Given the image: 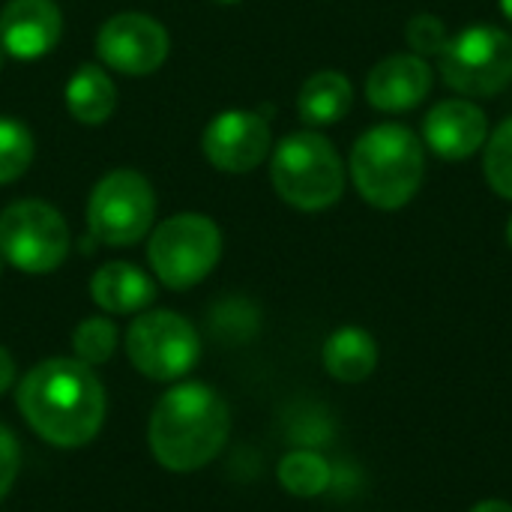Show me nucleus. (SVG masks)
<instances>
[{
	"mask_svg": "<svg viewBox=\"0 0 512 512\" xmlns=\"http://www.w3.org/2000/svg\"><path fill=\"white\" fill-rule=\"evenodd\" d=\"M432 66L420 54L384 57L366 78V99L378 111H411L432 90Z\"/></svg>",
	"mask_w": 512,
	"mask_h": 512,
	"instance_id": "nucleus-14",
	"label": "nucleus"
},
{
	"mask_svg": "<svg viewBox=\"0 0 512 512\" xmlns=\"http://www.w3.org/2000/svg\"><path fill=\"white\" fill-rule=\"evenodd\" d=\"M231 435V411L225 399L201 384L183 381L171 387L153 408L147 441L156 462L174 474H192L210 465Z\"/></svg>",
	"mask_w": 512,
	"mask_h": 512,
	"instance_id": "nucleus-2",
	"label": "nucleus"
},
{
	"mask_svg": "<svg viewBox=\"0 0 512 512\" xmlns=\"http://www.w3.org/2000/svg\"><path fill=\"white\" fill-rule=\"evenodd\" d=\"M156 279L171 291L204 282L222 258V231L201 213H177L165 219L147 243Z\"/></svg>",
	"mask_w": 512,
	"mask_h": 512,
	"instance_id": "nucleus-5",
	"label": "nucleus"
},
{
	"mask_svg": "<svg viewBox=\"0 0 512 512\" xmlns=\"http://www.w3.org/2000/svg\"><path fill=\"white\" fill-rule=\"evenodd\" d=\"M378 366V345L360 327H339L324 342V369L345 384L366 381Z\"/></svg>",
	"mask_w": 512,
	"mask_h": 512,
	"instance_id": "nucleus-17",
	"label": "nucleus"
},
{
	"mask_svg": "<svg viewBox=\"0 0 512 512\" xmlns=\"http://www.w3.org/2000/svg\"><path fill=\"white\" fill-rule=\"evenodd\" d=\"M444 84L462 96H495L512 81V36L492 24L456 33L441 51Z\"/></svg>",
	"mask_w": 512,
	"mask_h": 512,
	"instance_id": "nucleus-8",
	"label": "nucleus"
},
{
	"mask_svg": "<svg viewBox=\"0 0 512 512\" xmlns=\"http://www.w3.org/2000/svg\"><path fill=\"white\" fill-rule=\"evenodd\" d=\"M69 228L45 201H15L0 213V255L21 273H51L69 255Z\"/></svg>",
	"mask_w": 512,
	"mask_h": 512,
	"instance_id": "nucleus-7",
	"label": "nucleus"
},
{
	"mask_svg": "<svg viewBox=\"0 0 512 512\" xmlns=\"http://www.w3.org/2000/svg\"><path fill=\"white\" fill-rule=\"evenodd\" d=\"M15 381V360L12 354L0 345V393H6Z\"/></svg>",
	"mask_w": 512,
	"mask_h": 512,
	"instance_id": "nucleus-25",
	"label": "nucleus"
},
{
	"mask_svg": "<svg viewBox=\"0 0 512 512\" xmlns=\"http://www.w3.org/2000/svg\"><path fill=\"white\" fill-rule=\"evenodd\" d=\"M18 468H21V447L18 438L12 435L9 426L0 423V501L9 495V489L18 480Z\"/></svg>",
	"mask_w": 512,
	"mask_h": 512,
	"instance_id": "nucleus-24",
	"label": "nucleus"
},
{
	"mask_svg": "<svg viewBox=\"0 0 512 512\" xmlns=\"http://www.w3.org/2000/svg\"><path fill=\"white\" fill-rule=\"evenodd\" d=\"M501 9H504V15L512 21V0H501Z\"/></svg>",
	"mask_w": 512,
	"mask_h": 512,
	"instance_id": "nucleus-27",
	"label": "nucleus"
},
{
	"mask_svg": "<svg viewBox=\"0 0 512 512\" xmlns=\"http://www.w3.org/2000/svg\"><path fill=\"white\" fill-rule=\"evenodd\" d=\"M72 351L75 360L87 366L108 363L117 351V327L108 318H84L72 333Z\"/></svg>",
	"mask_w": 512,
	"mask_h": 512,
	"instance_id": "nucleus-21",
	"label": "nucleus"
},
{
	"mask_svg": "<svg viewBox=\"0 0 512 512\" xmlns=\"http://www.w3.org/2000/svg\"><path fill=\"white\" fill-rule=\"evenodd\" d=\"M0 69H3V48H0Z\"/></svg>",
	"mask_w": 512,
	"mask_h": 512,
	"instance_id": "nucleus-30",
	"label": "nucleus"
},
{
	"mask_svg": "<svg viewBox=\"0 0 512 512\" xmlns=\"http://www.w3.org/2000/svg\"><path fill=\"white\" fill-rule=\"evenodd\" d=\"M210 165L228 174H246L258 168L270 153V126L258 111H222L216 114L201 138Z\"/></svg>",
	"mask_w": 512,
	"mask_h": 512,
	"instance_id": "nucleus-11",
	"label": "nucleus"
},
{
	"mask_svg": "<svg viewBox=\"0 0 512 512\" xmlns=\"http://www.w3.org/2000/svg\"><path fill=\"white\" fill-rule=\"evenodd\" d=\"M483 171L489 186L512 201V117H507L492 138H486V156H483Z\"/></svg>",
	"mask_w": 512,
	"mask_h": 512,
	"instance_id": "nucleus-22",
	"label": "nucleus"
},
{
	"mask_svg": "<svg viewBox=\"0 0 512 512\" xmlns=\"http://www.w3.org/2000/svg\"><path fill=\"white\" fill-rule=\"evenodd\" d=\"M63 33V15L54 0H9L0 9V48L15 60L45 57Z\"/></svg>",
	"mask_w": 512,
	"mask_h": 512,
	"instance_id": "nucleus-12",
	"label": "nucleus"
},
{
	"mask_svg": "<svg viewBox=\"0 0 512 512\" xmlns=\"http://www.w3.org/2000/svg\"><path fill=\"white\" fill-rule=\"evenodd\" d=\"M471 512H512V507L504 504V501H483V504H477Z\"/></svg>",
	"mask_w": 512,
	"mask_h": 512,
	"instance_id": "nucleus-26",
	"label": "nucleus"
},
{
	"mask_svg": "<svg viewBox=\"0 0 512 512\" xmlns=\"http://www.w3.org/2000/svg\"><path fill=\"white\" fill-rule=\"evenodd\" d=\"M489 138V120L471 99H444L423 120V141L450 162L468 159Z\"/></svg>",
	"mask_w": 512,
	"mask_h": 512,
	"instance_id": "nucleus-13",
	"label": "nucleus"
},
{
	"mask_svg": "<svg viewBox=\"0 0 512 512\" xmlns=\"http://www.w3.org/2000/svg\"><path fill=\"white\" fill-rule=\"evenodd\" d=\"M33 162V135L15 117H0V183L18 180Z\"/></svg>",
	"mask_w": 512,
	"mask_h": 512,
	"instance_id": "nucleus-20",
	"label": "nucleus"
},
{
	"mask_svg": "<svg viewBox=\"0 0 512 512\" xmlns=\"http://www.w3.org/2000/svg\"><path fill=\"white\" fill-rule=\"evenodd\" d=\"M351 102H354L351 81L336 69H324L306 78V84L300 87L297 111L300 120L309 126H333L351 111Z\"/></svg>",
	"mask_w": 512,
	"mask_h": 512,
	"instance_id": "nucleus-16",
	"label": "nucleus"
},
{
	"mask_svg": "<svg viewBox=\"0 0 512 512\" xmlns=\"http://www.w3.org/2000/svg\"><path fill=\"white\" fill-rule=\"evenodd\" d=\"M171 51L168 30L141 12H120L108 18L96 33L99 60L123 75H150L156 72Z\"/></svg>",
	"mask_w": 512,
	"mask_h": 512,
	"instance_id": "nucleus-10",
	"label": "nucleus"
},
{
	"mask_svg": "<svg viewBox=\"0 0 512 512\" xmlns=\"http://www.w3.org/2000/svg\"><path fill=\"white\" fill-rule=\"evenodd\" d=\"M15 405L45 444L75 450L90 444L102 429L105 387L93 366L72 357H51L21 378Z\"/></svg>",
	"mask_w": 512,
	"mask_h": 512,
	"instance_id": "nucleus-1",
	"label": "nucleus"
},
{
	"mask_svg": "<svg viewBox=\"0 0 512 512\" xmlns=\"http://www.w3.org/2000/svg\"><path fill=\"white\" fill-rule=\"evenodd\" d=\"M405 36H408V45L414 48V54H420V57H432V54L441 57V51H444L447 42H450L444 21H441L438 15H432V12L414 15V18L408 21Z\"/></svg>",
	"mask_w": 512,
	"mask_h": 512,
	"instance_id": "nucleus-23",
	"label": "nucleus"
},
{
	"mask_svg": "<svg viewBox=\"0 0 512 512\" xmlns=\"http://www.w3.org/2000/svg\"><path fill=\"white\" fill-rule=\"evenodd\" d=\"M156 216V195L144 174L117 168L105 174L87 201V231L105 246H135Z\"/></svg>",
	"mask_w": 512,
	"mask_h": 512,
	"instance_id": "nucleus-6",
	"label": "nucleus"
},
{
	"mask_svg": "<svg viewBox=\"0 0 512 512\" xmlns=\"http://www.w3.org/2000/svg\"><path fill=\"white\" fill-rule=\"evenodd\" d=\"M351 177L363 201L378 210L405 207L423 183V144L399 123L363 132L351 150Z\"/></svg>",
	"mask_w": 512,
	"mask_h": 512,
	"instance_id": "nucleus-3",
	"label": "nucleus"
},
{
	"mask_svg": "<svg viewBox=\"0 0 512 512\" xmlns=\"http://www.w3.org/2000/svg\"><path fill=\"white\" fill-rule=\"evenodd\" d=\"M3 264H6V261H3V255H0V273H3Z\"/></svg>",
	"mask_w": 512,
	"mask_h": 512,
	"instance_id": "nucleus-31",
	"label": "nucleus"
},
{
	"mask_svg": "<svg viewBox=\"0 0 512 512\" xmlns=\"http://www.w3.org/2000/svg\"><path fill=\"white\" fill-rule=\"evenodd\" d=\"M90 297L111 315L144 312L156 300L153 279L129 261H108L90 279Z\"/></svg>",
	"mask_w": 512,
	"mask_h": 512,
	"instance_id": "nucleus-15",
	"label": "nucleus"
},
{
	"mask_svg": "<svg viewBox=\"0 0 512 512\" xmlns=\"http://www.w3.org/2000/svg\"><path fill=\"white\" fill-rule=\"evenodd\" d=\"M66 108L84 126L105 123L117 108V87L108 72L93 63L78 66V72L66 81Z\"/></svg>",
	"mask_w": 512,
	"mask_h": 512,
	"instance_id": "nucleus-18",
	"label": "nucleus"
},
{
	"mask_svg": "<svg viewBox=\"0 0 512 512\" xmlns=\"http://www.w3.org/2000/svg\"><path fill=\"white\" fill-rule=\"evenodd\" d=\"M270 180L282 201L297 210H327L342 198L345 168L336 147L318 132H294L270 159Z\"/></svg>",
	"mask_w": 512,
	"mask_h": 512,
	"instance_id": "nucleus-4",
	"label": "nucleus"
},
{
	"mask_svg": "<svg viewBox=\"0 0 512 512\" xmlns=\"http://www.w3.org/2000/svg\"><path fill=\"white\" fill-rule=\"evenodd\" d=\"M507 243H510V249H512V219H510V225H507Z\"/></svg>",
	"mask_w": 512,
	"mask_h": 512,
	"instance_id": "nucleus-28",
	"label": "nucleus"
},
{
	"mask_svg": "<svg viewBox=\"0 0 512 512\" xmlns=\"http://www.w3.org/2000/svg\"><path fill=\"white\" fill-rule=\"evenodd\" d=\"M279 483L294 498H318L330 489L333 468L315 450H294L279 462Z\"/></svg>",
	"mask_w": 512,
	"mask_h": 512,
	"instance_id": "nucleus-19",
	"label": "nucleus"
},
{
	"mask_svg": "<svg viewBox=\"0 0 512 512\" xmlns=\"http://www.w3.org/2000/svg\"><path fill=\"white\" fill-rule=\"evenodd\" d=\"M216 3H240V0H216Z\"/></svg>",
	"mask_w": 512,
	"mask_h": 512,
	"instance_id": "nucleus-29",
	"label": "nucleus"
},
{
	"mask_svg": "<svg viewBox=\"0 0 512 512\" xmlns=\"http://www.w3.org/2000/svg\"><path fill=\"white\" fill-rule=\"evenodd\" d=\"M129 363L150 381H177L189 375L201 357L195 327L168 309L141 312L126 330Z\"/></svg>",
	"mask_w": 512,
	"mask_h": 512,
	"instance_id": "nucleus-9",
	"label": "nucleus"
}]
</instances>
